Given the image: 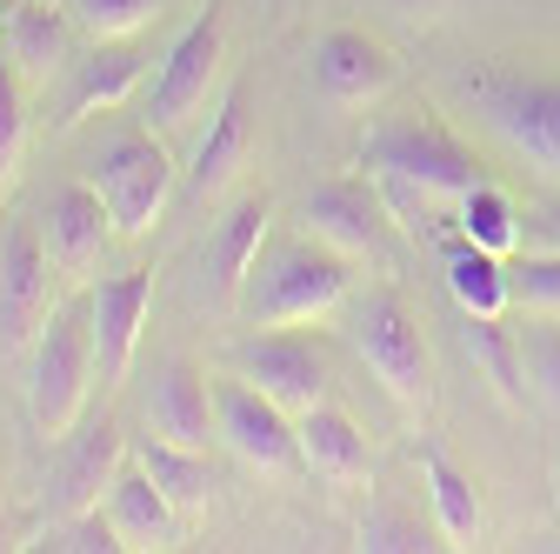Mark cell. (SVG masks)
I'll return each instance as SVG.
<instances>
[{"instance_id":"obj_34","label":"cell","mask_w":560,"mask_h":554,"mask_svg":"<svg viewBox=\"0 0 560 554\" xmlns=\"http://www.w3.org/2000/svg\"><path fill=\"white\" fill-rule=\"evenodd\" d=\"M521 241H534V247H560V200L540 207L534 221H521Z\"/></svg>"},{"instance_id":"obj_6","label":"cell","mask_w":560,"mask_h":554,"mask_svg":"<svg viewBox=\"0 0 560 554\" xmlns=\"http://www.w3.org/2000/svg\"><path fill=\"white\" fill-rule=\"evenodd\" d=\"M354 348L368 361V374L381 381V394L407 414L428 407L434 394V368H428V341H420L413 314L400 295H368L361 314H354Z\"/></svg>"},{"instance_id":"obj_26","label":"cell","mask_w":560,"mask_h":554,"mask_svg":"<svg viewBox=\"0 0 560 554\" xmlns=\"http://www.w3.org/2000/svg\"><path fill=\"white\" fill-rule=\"evenodd\" d=\"M420 481H428V501H434V528L447 541H474L480 534V495H474V481L441 448L420 454Z\"/></svg>"},{"instance_id":"obj_29","label":"cell","mask_w":560,"mask_h":554,"mask_svg":"<svg viewBox=\"0 0 560 554\" xmlns=\"http://www.w3.org/2000/svg\"><path fill=\"white\" fill-rule=\"evenodd\" d=\"M67 14L88 41H133L161 14V0H67Z\"/></svg>"},{"instance_id":"obj_28","label":"cell","mask_w":560,"mask_h":554,"mask_svg":"<svg viewBox=\"0 0 560 554\" xmlns=\"http://www.w3.org/2000/svg\"><path fill=\"white\" fill-rule=\"evenodd\" d=\"M21 154H27V81L0 54V194L21 181Z\"/></svg>"},{"instance_id":"obj_13","label":"cell","mask_w":560,"mask_h":554,"mask_svg":"<svg viewBox=\"0 0 560 554\" xmlns=\"http://www.w3.org/2000/svg\"><path fill=\"white\" fill-rule=\"evenodd\" d=\"M387 221H394L387 200H381V187H368V181H327V187H314V194L301 200V234L340 247L347 261H361V254L374 261Z\"/></svg>"},{"instance_id":"obj_31","label":"cell","mask_w":560,"mask_h":554,"mask_svg":"<svg viewBox=\"0 0 560 554\" xmlns=\"http://www.w3.org/2000/svg\"><path fill=\"white\" fill-rule=\"evenodd\" d=\"M47 547H60V554H120V534H114L107 508H94V515H74V521H54Z\"/></svg>"},{"instance_id":"obj_20","label":"cell","mask_w":560,"mask_h":554,"mask_svg":"<svg viewBox=\"0 0 560 554\" xmlns=\"http://www.w3.org/2000/svg\"><path fill=\"white\" fill-rule=\"evenodd\" d=\"M107 521H114L120 547H174L180 528H187V515L154 488V474L140 468V461H127L120 481L107 488Z\"/></svg>"},{"instance_id":"obj_36","label":"cell","mask_w":560,"mask_h":554,"mask_svg":"<svg viewBox=\"0 0 560 554\" xmlns=\"http://www.w3.org/2000/svg\"><path fill=\"white\" fill-rule=\"evenodd\" d=\"M0 27H8V14H0Z\"/></svg>"},{"instance_id":"obj_19","label":"cell","mask_w":560,"mask_h":554,"mask_svg":"<svg viewBox=\"0 0 560 554\" xmlns=\"http://www.w3.org/2000/svg\"><path fill=\"white\" fill-rule=\"evenodd\" d=\"M247 154H254V107H247V88H228L214 120H207V134H200V148H194V194L200 200L228 194L241 181Z\"/></svg>"},{"instance_id":"obj_32","label":"cell","mask_w":560,"mask_h":554,"mask_svg":"<svg viewBox=\"0 0 560 554\" xmlns=\"http://www.w3.org/2000/svg\"><path fill=\"white\" fill-rule=\"evenodd\" d=\"M521 355H527V374H534V388L553 401V414H560V327H547V314L521 334Z\"/></svg>"},{"instance_id":"obj_35","label":"cell","mask_w":560,"mask_h":554,"mask_svg":"<svg viewBox=\"0 0 560 554\" xmlns=\"http://www.w3.org/2000/svg\"><path fill=\"white\" fill-rule=\"evenodd\" d=\"M394 8H400V14H441L447 0H394Z\"/></svg>"},{"instance_id":"obj_2","label":"cell","mask_w":560,"mask_h":554,"mask_svg":"<svg viewBox=\"0 0 560 554\" xmlns=\"http://www.w3.org/2000/svg\"><path fill=\"white\" fill-rule=\"evenodd\" d=\"M340 301H347V254L301 234V241L260 247L234 314L247 327H307V321H327Z\"/></svg>"},{"instance_id":"obj_12","label":"cell","mask_w":560,"mask_h":554,"mask_svg":"<svg viewBox=\"0 0 560 554\" xmlns=\"http://www.w3.org/2000/svg\"><path fill=\"white\" fill-rule=\"evenodd\" d=\"M88 308H94V374H101V388H120L140 355L148 308H154V267H127L114 281L88 288Z\"/></svg>"},{"instance_id":"obj_30","label":"cell","mask_w":560,"mask_h":554,"mask_svg":"<svg viewBox=\"0 0 560 554\" xmlns=\"http://www.w3.org/2000/svg\"><path fill=\"white\" fill-rule=\"evenodd\" d=\"M508 288H514V301L521 308H534V314H560V247H527L514 267H508Z\"/></svg>"},{"instance_id":"obj_15","label":"cell","mask_w":560,"mask_h":554,"mask_svg":"<svg viewBox=\"0 0 560 554\" xmlns=\"http://www.w3.org/2000/svg\"><path fill=\"white\" fill-rule=\"evenodd\" d=\"M314 81H320V94L340 101V107H374V101L400 81V67H394V54H387L381 41L354 34V27H334V34L314 41Z\"/></svg>"},{"instance_id":"obj_33","label":"cell","mask_w":560,"mask_h":554,"mask_svg":"<svg viewBox=\"0 0 560 554\" xmlns=\"http://www.w3.org/2000/svg\"><path fill=\"white\" fill-rule=\"evenodd\" d=\"M361 541H368V547H434L428 534H420L407 515H394V508H374V515L361 521Z\"/></svg>"},{"instance_id":"obj_4","label":"cell","mask_w":560,"mask_h":554,"mask_svg":"<svg viewBox=\"0 0 560 554\" xmlns=\"http://www.w3.org/2000/svg\"><path fill=\"white\" fill-rule=\"evenodd\" d=\"M467 101L514 154H527L540 174L560 181V81L514 74V67H487V74L467 81Z\"/></svg>"},{"instance_id":"obj_18","label":"cell","mask_w":560,"mask_h":554,"mask_svg":"<svg viewBox=\"0 0 560 554\" xmlns=\"http://www.w3.org/2000/svg\"><path fill=\"white\" fill-rule=\"evenodd\" d=\"M294 435H301V468L320 474L327 488H361L368 481V435L340 407L314 401L307 414H294Z\"/></svg>"},{"instance_id":"obj_10","label":"cell","mask_w":560,"mask_h":554,"mask_svg":"<svg viewBox=\"0 0 560 554\" xmlns=\"http://www.w3.org/2000/svg\"><path fill=\"white\" fill-rule=\"evenodd\" d=\"M214 422H221V441L260 468V474H294L301 468V435H294V414L267 401L260 388H247L241 374L214 381Z\"/></svg>"},{"instance_id":"obj_11","label":"cell","mask_w":560,"mask_h":554,"mask_svg":"<svg viewBox=\"0 0 560 554\" xmlns=\"http://www.w3.org/2000/svg\"><path fill=\"white\" fill-rule=\"evenodd\" d=\"M120 468H127V441H120L114 422H94L81 435H67L60 441V468L47 481L54 488L47 495V521H74V515L107 508V488L120 481Z\"/></svg>"},{"instance_id":"obj_27","label":"cell","mask_w":560,"mask_h":554,"mask_svg":"<svg viewBox=\"0 0 560 554\" xmlns=\"http://www.w3.org/2000/svg\"><path fill=\"white\" fill-rule=\"evenodd\" d=\"M454 228H460V241H474V247H487V254H514V247H521V215H514V200H508L494 181H480V187L460 194Z\"/></svg>"},{"instance_id":"obj_24","label":"cell","mask_w":560,"mask_h":554,"mask_svg":"<svg viewBox=\"0 0 560 554\" xmlns=\"http://www.w3.org/2000/svg\"><path fill=\"white\" fill-rule=\"evenodd\" d=\"M460 341H467L474 368L494 381V394H501L508 407H521V401H527V355H521V334H508L501 314H467Z\"/></svg>"},{"instance_id":"obj_8","label":"cell","mask_w":560,"mask_h":554,"mask_svg":"<svg viewBox=\"0 0 560 554\" xmlns=\"http://www.w3.org/2000/svg\"><path fill=\"white\" fill-rule=\"evenodd\" d=\"M228 374H241L247 388H260L267 401H280L288 414H307L314 401H327V381H334V361L314 334L301 327H260L247 341L228 348Z\"/></svg>"},{"instance_id":"obj_22","label":"cell","mask_w":560,"mask_h":554,"mask_svg":"<svg viewBox=\"0 0 560 554\" xmlns=\"http://www.w3.org/2000/svg\"><path fill=\"white\" fill-rule=\"evenodd\" d=\"M148 422H154V441H174V448H207L221 435L214 422V381H207L194 361H174L154 388V407H148Z\"/></svg>"},{"instance_id":"obj_16","label":"cell","mask_w":560,"mask_h":554,"mask_svg":"<svg viewBox=\"0 0 560 554\" xmlns=\"http://www.w3.org/2000/svg\"><path fill=\"white\" fill-rule=\"evenodd\" d=\"M267 228H273V200L267 194H241L221 215L214 241H207V281H214V308L221 314L241 308V288H247V274H254V261L267 247Z\"/></svg>"},{"instance_id":"obj_5","label":"cell","mask_w":560,"mask_h":554,"mask_svg":"<svg viewBox=\"0 0 560 554\" xmlns=\"http://www.w3.org/2000/svg\"><path fill=\"white\" fill-rule=\"evenodd\" d=\"M107 200V215H114V234L120 241H140L154 221H161V207L174 194V154L161 148V134L154 127H127L114 134V141L101 148L94 174H88Z\"/></svg>"},{"instance_id":"obj_9","label":"cell","mask_w":560,"mask_h":554,"mask_svg":"<svg viewBox=\"0 0 560 554\" xmlns=\"http://www.w3.org/2000/svg\"><path fill=\"white\" fill-rule=\"evenodd\" d=\"M54 254L27 221L0 228V348L21 355L40 341L47 314H54Z\"/></svg>"},{"instance_id":"obj_25","label":"cell","mask_w":560,"mask_h":554,"mask_svg":"<svg viewBox=\"0 0 560 554\" xmlns=\"http://www.w3.org/2000/svg\"><path fill=\"white\" fill-rule=\"evenodd\" d=\"M140 468L154 474V488L194 521L200 508H207V495H214V468H207V448H174V441H148L133 454Z\"/></svg>"},{"instance_id":"obj_21","label":"cell","mask_w":560,"mask_h":554,"mask_svg":"<svg viewBox=\"0 0 560 554\" xmlns=\"http://www.w3.org/2000/svg\"><path fill=\"white\" fill-rule=\"evenodd\" d=\"M148 74V54L133 41H94V54L74 60V88H67V107H60V127H81L88 114L101 107H120L133 94V81Z\"/></svg>"},{"instance_id":"obj_23","label":"cell","mask_w":560,"mask_h":554,"mask_svg":"<svg viewBox=\"0 0 560 554\" xmlns=\"http://www.w3.org/2000/svg\"><path fill=\"white\" fill-rule=\"evenodd\" d=\"M441 274H447V295L460 301V314H508V301H514L508 261L474 247V241H460V234L441 247Z\"/></svg>"},{"instance_id":"obj_1","label":"cell","mask_w":560,"mask_h":554,"mask_svg":"<svg viewBox=\"0 0 560 554\" xmlns=\"http://www.w3.org/2000/svg\"><path fill=\"white\" fill-rule=\"evenodd\" d=\"M361 168L374 174L387 215L400 221V234H413L420 247H447L460 228V194L480 187V161L467 154V141L454 127H441L434 114H394L374 120L361 134Z\"/></svg>"},{"instance_id":"obj_7","label":"cell","mask_w":560,"mask_h":554,"mask_svg":"<svg viewBox=\"0 0 560 554\" xmlns=\"http://www.w3.org/2000/svg\"><path fill=\"white\" fill-rule=\"evenodd\" d=\"M221 54H228V8H221V0H207V8L187 21V34L167 47L161 74L148 88V114H140V120H148L154 134L187 127L207 107V88L221 81Z\"/></svg>"},{"instance_id":"obj_14","label":"cell","mask_w":560,"mask_h":554,"mask_svg":"<svg viewBox=\"0 0 560 554\" xmlns=\"http://www.w3.org/2000/svg\"><path fill=\"white\" fill-rule=\"evenodd\" d=\"M40 241L54 254V267L67 274V281H88V274L101 267L107 241H114V215H107V200L94 181H67L54 200H47V215H40Z\"/></svg>"},{"instance_id":"obj_3","label":"cell","mask_w":560,"mask_h":554,"mask_svg":"<svg viewBox=\"0 0 560 554\" xmlns=\"http://www.w3.org/2000/svg\"><path fill=\"white\" fill-rule=\"evenodd\" d=\"M94 308L88 295H60L34 341V428L40 441H67L94 394Z\"/></svg>"},{"instance_id":"obj_17","label":"cell","mask_w":560,"mask_h":554,"mask_svg":"<svg viewBox=\"0 0 560 554\" xmlns=\"http://www.w3.org/2000/svg\"><path fill=\"white\" fill-rule=\"evenodd\" d=\"M0 41H8V60L21 67L27 88H47L60 67H74L67 60V47H74V14H67V0H14Z\"/></svg>"}]
</instances>
